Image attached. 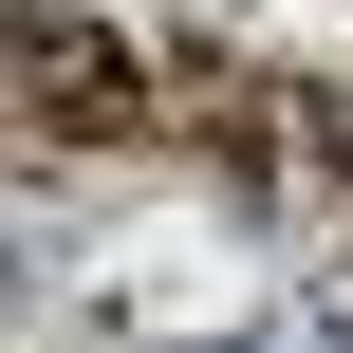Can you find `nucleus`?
Here are the masks:
<instances>
[{
    "label": "nucleus",
    "instance_id": "f257e3e1",
    "mask_svg": "<svg viewBox=\"0 0 353 353\" xmlns=\"http://www.w3.org/2000/svg\"><path fill=\"white\" fill-rule=\"evenodd\" d=\"M149 112H168V93L130 74V37H112V19H56V0L19 19V130H56V149H130Z\"/></svg>",
    "mask_w": 353,
    "mask_h": 353
}]
</instances>
